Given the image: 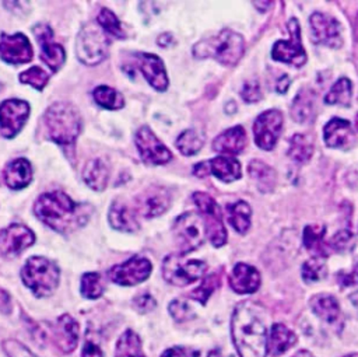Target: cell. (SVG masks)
Returning <instances> with one entry per match:
<instances>
[{"instance_id":"cell-1","label":"cell","mask_w":358,"mask_h":357,"mask_svg":"<svg viewBox=\"0 0 358 357\" xmlns=\"http://www.w3.org/2000/svg\"><path fill=\"white\" fill-rule=\"evenodd\" d=\"M231 332L241 357L267 356V329L255 304L241 302L236 305L232 315Z\"/></svg>"},{"instance_id":"cell-2","label":"cell","mask_w":358,"mask_h":357,"mask_svg":"<svg viewBox=\"0 0 358 357\" xmlns=\"http://www.w3.org/2000/svg\"><path fill=\"white\" fill-rule=\"evenodd\" d=\"M92 207L88 204H76L66 193L55 190L43 193L34 204L35 216L50 228L64 232L85 224Z\"/></svg>"},{"instance_id":"cell-3","label":"cell","mask_w":358,"mask_h":357,"mask_svg":"<svg viewBox=\"0 0 358 357\" xmlns=\"http://www.w3.org/2000/svg\"><path fill=\"white\" fill-rule=\"evenodd\" d=\"M48 137L57 144H73L81 132V116L69 102H56L43 115Z\"/></svg>"},{"instance_id":"cell-4","label":"cell","mask_w":358,"mask_h":357,"mask_svg":"<svg viewBox=\"0 0 358 357\" xmlns=\"http://www.w3.org/2000/svg\"><path fill=\"white\" fill-rule=\"evenodd\" d=\"M243 52V38L231 29H222L217 35L203 39L193 46L196 57H213L225 66L236 64Z\"/></svg>"},{"instance_id":"cell-5","label":"cell","mask_w":358,"mask_h":357,"mask_svg":"<svg viewBox=\"0 0 358 357\" xmlns=\"http://www.w3.org/2000/svg\"><path fill=\"white\" fill-rule=\"evenodd\" d=\"M59 267L43 256H31L21 270L24 284L36 295H50L59 284Z\"/></svg>"},{"instance_id":"cell-6","label":"cell","mask_w":358,"mask_h":357,"mask_svg":"<svg viewBox=\"0 0 358 357\" xmlns=\"http://www.w3.org/2000/svg\"><path fill=\"white\" fill-rule=\"evenodd\" d=\"M76 53L81 63L95 66L108 55V39L96 24H85L76 41Z\"/></svg>"},{"instance_id":"cell-7","label":"cell","mask_w":358,"mask_h":357,"mask_svg":"<svg viewBox=\"0 0 358 357\" xmlns=\"http://www.w3.org/2000/svg\"><path fill=\"white\" fill-rule=\"evenodd\" d=\"M207 270V265L201 260L186 259L182 255H169L162 263V276L165 281L173 286H187L199 280Z\"/></svg>"},{"instance_id":"cell-8","label":"cell","mask_w":358,"mask_h":357,"mask_svg":"<svg viewBox=\"0 0 358 357\" xmlns=\"http://www.w3.org/2000/svg\"><path fill=\"white\" fill-rule=\"evenodd\" d=\"M173 237L182 253L199 248L206 239V225L200 214L189 211L179 216L173 223Z\"/></svg>"},{"instance_id":"cell-9","label":"cell","mask_w":358,"mask_h":357,"mask_svg":"<svg viewBox=\"0 0 358 357\" xmlns=\"http://www.w3.org/2000/svg\"><path fill=\"white\" fill-rule=\"evenodd\" d=\"M193 199L196 206L200 210V216L204 217V225L206 231L208 234V238L214 246H222L227 241V231L222 224L221 218V210L217 202L207 193L196 192L193 193Z\"/></svg>"},{"instance_id":"cell-10","label":"cell","mask_w":358,"mask_h":357,"mask_svg":"<svg viewBox=\"0 0 358 357\" xmlns=\"http://www.w3.org/2000/svg\"><path fill=\"white\" fill-rule=\"evenodd\" d=\"M152 272V265L147 258L131 256L129 260L108 270L110 281L120 286H136L144 281Z\"/></svg>"},{"instance_id":"cell-11","label":"cell","mask_w":358,"mask_h":357,"mask_svg":"<svg viewBox=\"0 0 358 357\" xmlns=\"http://www.w3.org/2000/svg\"><path fill=\"white\" fill-rule=\"evenodd\" d=\"M282 127V115L277 109L260 113L253 125L255 141L263 150H273Z\"/></svg>"},{"instance_id":"cell-12","label":"cell","mask_w":358,"mask_h":357,"mask_svg":"<svg viewBox=\"0 0 358 357\" xmlns=\"http://www.w3.org/2000/svg\"><path fill=\"white\" fill-rule=\"evenodd\" d=\"M288 28H289V39L275 42L271 50V56L274 60H278V62L289 63L294 66H302L306 62V55L301 45L299 25L295 18H292L288 22Z\"/></svg>"},{"instance_id":"cell-13","label":"cell","mask_w":358,"mask_h":357,"mask_svg":"<svg viewBox=\"0 0 358 357\" xmlns=\"http://www.w3.org/2000/svg\"><path fill=\"white\" fill-rule=\"evenodd\" d=\"M29 115V105L22 99H6L0 104V133L14 137L24 126Z\"/></svg>"},{"instance_id":"cell-14","label":"cell","mask_w":358,"mask_h":357,"mask_svg":"<svg viewBox=\"0 0 358 357\" xmlns=\"http://www.w3.org/2000/svg\"><path fill=\"white\" fill-rule=\"evenodd\" d=\"M136 146L145 164L161 165L172 158L171 151L157 139V136L148 129L141 127L136 133Z\"/></svg>"},{"instance_id":"cell-15","label":"cell","mask_w":358,"mask_h":357,"mask_svg":"<svg viewBox=\"0 0 358 357\" xmlns=\"http://www.w3.org/2000/svg\"><path fill=\"white\" fill-rule=\"evenodd\" d=\"M312 39L316 43L330 48H340L343 43L341 28L337 20L322 13H313L309 18Z\"/></svg>"},{"instance_id":"cell-16","label":"cell","mask_w":358,"mask_h":357,"mask_svg":"<svg viewBox=\"0 0 358 357\" xmlns=\"http://www.w3.org/2000/svg\"><path fill=\"white\" fill-rule=\"evenodd\" d=\"M35 241L34 232L21 224H11L0 231V252L6 256H15L31 246Z\"/></svg>"},{"instance_id":"cell-17","label":"cell","mask_w":358,"mask_h":357,"mask_svg":"<svg viewBox=\"0 0 358 357\" xmlns=\"http://www.w3.org/2000/svg\"><path fill=\"white\" fill-rule=\"evenodd\" d=\"M32 32L39 42L42 62H45L50 70H59L64 62V50L59 43L52 41L53 34L50 27L46 24H38L34 27Z\"/></svg>"},{"instance_id":"cell-18","label":"cell","mask_w":358,"mask_h":357,"mask_svg":"<svg viewBox=\"0 0 358 357\" xmlns=\"http://www.w3.org/2000/svg\"><path fill=\"white\" fill-rule=\"evenodd\" d=\"M0 56L4 62L11 64L29 62L32 59V48L28 38L21 32L14 35L3 34L0 39Z\"/></svg>"},{"instance_id":"cell-19","label":"cell","mask_w":358,"mask_h":357,"mask_svg":"<svg viewBox=\"0 0 358 357\" xmlns=\"http://www.w3.org/2000/svg\"><path fill=\"white\" fill-rule=\"evenodd\" d=\"M141 74L157 91H165L168 87V77L162 60L152 53H133Z\"/></svg>"},{"instance_id":"cell-20","label":"cell","mask_w":358,"mask_h":357,"mask_svg":"<svg viewBox=\"0 0 358 357\" xmlns=\"http://www.w3.org/2000/svg\"><path fill=\"white\" fill-rule=\"evenodd\" d=\"M171 204V196L168 190L162 188H151L144 190L136 200L138 213L147 218L162 214Z\"/></svg>"},{"instance_id":"cell-21","label":"cell","mask_w":358,"mask_h":357,"mask_svg":"<svg viewBox=\"0 0 358 357\" xmlns=\"http://www.w3.org/2000/svg\"><path fill=\"white\" fill-rule=\"evenodd\" d=\"M323 137L331 148H350L355 141L350 122L341 118H333L326 123Z\"/></svg>"},{"instance_id":"cell-22","label":"cell","mask_w":358,"mask_h":357,"mask_svg":"<svg viewBox=\"0 0 358 357\" xmlns=\"http://www.w3.org/2000/svg\"><path fill=\"white\" fill-rule=\"evenodd\" d=\"M229 286L239 294L255 293L260 286V274L253 266L238 263L229 276Z\"/></svg>"},{"instance_id":"cell-23","label":"cell","mask_w":358,"mask_h":357,"mask_svg":"<svg viewBox=\"0 0 358 357\" xmlns=\"http://www.w3.org/2000/svg\"><path fill=\"white\" fill-rule=\"evenodd\" d=\"M246 146V133L242 126L231 127L221 134H218L213 141V148L217 153L225 154L228 157L241 153Z\"/></svg>"},{"instance_id":"cell-24","label":"cell","mask_w":358,"mask_h":357,"mask_svg":"<svg viewBox=\"0 0 358 357\" xmlns=\"http://www.w3.org/2000/svg\"><path fill=\"white\" fill-rule=\"evenodd\" d=\"M310 307L313 312L326 323L336 326L343 323V314L337 300L330 294H317L312 297Z\"/></svg>"},{"instance_id":"cell-25","label":"cell","mask_w":358,"mask_h":357,"mask_svg":"<svg viewBox=\"0 0 358 357\" xmlns=\"http://www.w3.org/2000/svg\"><path fill=\"white\" fill-rule=\"evenodd\" d=\"M56 343L62 351L70 353L76 349L78 342V325L70 315H62L57 319L55 329Z\"/></svg>"},{"instance_id":"cell-26","label":"cell","mask_w":358,"mask_h":357,"mask_svg":"<svg viewBox=\"0 0 358 357\" xmlns=\"http://www.w3.org/2000/svg\"><path fill=\"white\" fill-rule=\"evenodd\" d=\"M296 343L295 333L282 323H273L267 337V350L271 356H280Z\"/></svg>"},{"instance_id":"cell-27","label":"cell","mask_w":358,"mask_h":357,"mask_svg":"<svg viewBox=\"0 0 358 357\" xmlns=\"http://www.w3.org/2000/svg\"><path fill=\"white\" fill-rule=\"evenodd\" d=\"M32 178L31 164L25 158L11 161L4 169V182L10 189L25 188Z\"/></svg>"},{"instance_id":"cell-28","label":"cell","mask_w":358,"mask_h":357,"mask_svg":"<svg viewBox=\"0 0 358 357\" xmlns=\"http://www.w3.org/2000/svg\"><path fill=\"white\" fill-rule=\"evenodd\" d=\"M208 172L215 175L218 179L224 182H231L241 178V164L228 155H218L210 161H207Z\"/></svg>"},{"instance_id":"cell-29","label":"cell","mask_w":358,"mask_h":357,"mask_svg":"<svg viewBox=\"0 0 358 357\" xmlns=\"http://www.w3.org/2000/svg\"><path fill=\"white\" fill-rule=\"evenodd\" d=\"M109 223L115 230L133 232L138 228V223L136 220L134 213L122 202H113L108 214Z\"/></svg>"},{"instance_id":"cell-30","label":"cell","mask_w":358,"mask_h":357,"mask_svg":"<svg viewBox=\"0 0 358 357\" xmlns=\"http://www.w3.org/2000/svg\"><path fill=\"white\" fill-rule=\"evenodd\" d=\"M83 176L85 183L91 189L101 192L106 188L108 178H109V168L101 158H95L87 162V165L84 167Z\"/></svg>"},{"instance_id":"cell-31","label":"cell","mask_w":358,"mask_h":357,"mask_svg":"<svg viewBox=\"0 0 358 357\" xmlns=\"http://www.w3.org/2000/svg\"><path fill=\"white\" fill-rule=\"evenodd\" d=\"M249 174L262 192L273 190L277 175L271 167H268L263 161L255 160L249 164Z\"/></svg>"},{"instance_id":"cell-32","label":"cell","mask_w":358,"mask_h":357,"mask_svg":"<svg viewBox=\"0 0 358 357\" xmlns=\"http://www.w3.org/2000/svg\"><path fill=\"white\" fill-rule=\"evenodd\" d=\"M227 210H228V221L231 223V225L239 234H245L250 227V214H252L250 206L243 200H238L229 204Z\"/></svg>"},{"instance_id":"cell-33","label":"cell","mask_w":358,"mask_h":357,"mask_svg":"<svg viewBox=\"0 0 358 357\" xmlns=\"http://www.w3.org/2000/svg\"><path fill=\"white\" fill-rule=\"evenodd\" d=\"M313 154V140L308 134L296 133L291 141L288 148V155L296 162H308Z\"/></svg>"},{"instance_id":"cell-34","label":"cell","mask_w":358,"mask_h":357,"mask_svg":"<svg viewBox=\"0 0 358 357\" xmlns=\"http://www.w3.org/2000/svg\"><path fill=\"white\" fill-rule=\"evenodd\" d=\"M116 357H144L141 349V340L138 335L133 330H126L116 343L115 350Z\"/></svg>"},{"instance_id":"cell-35","label":"cell","mask_w":358,"mask_h":357,"mask_svg":"<svg viewBox=\"0 0 358 357\" xmlns=\"http://www.w3.org/2000/svg\"><path fill=\"white\" fill-rule=\"evenodd\" d=\"M352 95V84L347 77L338 78L324 97V102L330 105H348Z\"/></svg>"},{"instance_id":"cell-36","label":"cell","mask_w":358,"mask_h":357,"mask_svg":"<svg viewBox=\"0 0 358 357\" xmlns=\"http://www.w3.org/2000/svg\"><path fill=\"white\" fill-rule=\"evenodd\" d=\"M324 228H316L308 225L303 231V244L309 252H312L317 258H323L327 255V245L324 244Z\"/></svg>"},{"instance_id":"cell-37","label":"cell","mask_w":358,"mask_h":357,"mask_svg":"<svg viewBox=\"0 0 358 357\" xmlns=\"http://www.w3.org/2000/svg\"><path fill=\"white\" fill-rule=\"evenodd\" d=\"M292 118L298 123L308 122L313 115V98L308 91H299L292 102Z\"/></svg>"},{"instance_id":"cell-38","label":"cell","mask_w":358,"mask_h":357,"mask_svg":"<svg viewBox=\"0 0 358 357\" xmlns=\"http://www.w3.org/2000/svg\"><path fill=\"white\" fill-rule=\"evenodd\" d=\"M94 99L96 104H99L102 108L110 109V111H116L120 109L123 106V97L120 92H117L115 88L112 87H106V85H99L92 92Z\"/></svg>"},{"instance_id":"cell-39","label":"cell","mask_w":358,"mask_h":357,"mask_svg":"<svg viewBox=\"0 0 358 357\" xmlns=\"http://www.w3.org/2000/svg\"><path fill=\"white\" fill-rule=\"evenodd\" d=\"M203 143H204L203 134H200L193 129L182 132L176 139V147L185 155L196 154L203 147Z\"/></svg>"},{"instance_id":"cell-40","label":"cell","mask_w":358,"mask_h":357,"mask_svg":"<svg viewBox=\"0 0 358 357\" xmlns=\"http://www.w3.org/2000/svg\"><path fill=\"white\" fill-rule=\"evenodd\" d=\"M301 274L303 277L305 281L308 283H312V281H319L322 279L326 277L327 274V269H326V265L323 262L322 258H317V256H313L310 258L309 260H306L302 266V270H301Z\"/></svg>"},{"instance_id":"cell-41","label":"cell","mask_w":358,"mask_h":357,"mask_svg":"<svg viewBox=\"0 0 358 357\" xmlns=\"http://www.w3.org/2000/svg\"><path fill=\"white\" fill-rule=\"evenodd\" d=\"M103 293V283L98 273H85L81 279V294L88 300L99 298Z\"/></svg>"},{"instance_id":"cell-42","label":"cell","mask_w":358,"mask_h":357,"mask_svg":"<svg viewBox=\"0 0 358 357\" xmlns=\"http://www.w3.org/2000/svg\"><path fill=\"white\" fill-rule=\"evenodd\" d=\"M96 20H98L99 27L103 31L109 32L110 35H113L116 38H124L126 36L123 29H122L120 21L117 20V17L109 8H101Z\"/></svg>"},{"instance_id":"cell-43","label":"cell","mask_w":358,"mask_h":357,"mask_svg":"<svg viewBox=\"0 0 358 357\" xmlns=\"http://www.w3.org/2000/svg\"><path fill=\"white\" fill-rule=\"evenodd\" d=\"M49 80L48 73H45L39 66H32L20 74V81L32 85L36 90H42Z\"/></svg>"},{"instance_id":"cell-44","label":"cell","mask_w":358,"mask_h":357,"mask_svg":"<svg viewBox=\"0 0 358 357\" xmlns=\"http://www.w3.org/2000/svg\"><path fill=\"white\" fill-rule=\"evenodd\" d=\"M218 286H220V279H218V276H217V274H210V276H207V277L203 279L201 284H200L197 288H194V291L190 293V297L194 298V300H197V301L201 302V304H206L207 298L211 295V293H213Z\"/></svg>"},{"instance_id":"cell-45","label":"cell","mask_w":358,"mask_h":357,"mask_svg":"<svg viewBox=\"0 0 358 357\" xmlns=\"http://www.w3.org/2000/svg\"><path fill=\"white\" fill-rule=\"evenodd\" d=\"M169 312H171L172 318L176 322H185V321H189V319H192L194 316L193 311L189 307V304L186 301H182V300L172 301L169 304Z\"/></svg>"},{"instance_id":"cell-46","label":"cell","mask_w":358,"mask_h":357,"mask_svg":"<svg viewBox=\"0 0 358 357\" xmlns=\"http://www.w3.org/2000/svg\"><path fill=\"white\" fill-rule=\"evenodd\" d=\"M242 98L246 102H256L262 98V91L259 87V83L256 80H249L243 84V88L241 91Z\"/></svg>"},{"instance_id":"cell-47","label":"cell","mask_w":358,"mask_h":357,"mask_svg":"<svg viewBox=\"0 0 358 357\" xmlns=\"http://www.w3.org/2000/svg\"><path fill=\"white\" fill-rule=\"evenodd\" d=\"M4 351L8 357H36L24 344H21L15 340L4 342Z\"/></svg>"},{"instance_id":"cell-48","label":"cell","mask_w":358,"mask_h":357,"mask_svg":"<svg viewBox=\"0 0 358 357\" xmlns=\"http://www.w3.org/2000/svg\"><path fill=\"white\" fill-rule=\"evenodd\" d=\"M352 234L347 230H343L340 232H337L333 239H331V246L336 249V251H345L348 249L350 246H352Z\"/></svg>"},{"instance_id":"cell-49","label":"cell","mask_w":358,"mask_h":357,"mask_svg":"<svg viewBox=\"0 0 358 357\" xmlns=\"http://www.w3.org/2000/svg\"><path fill=\"white\" fill-rule=\"evenodd\" d=\"M161 357H200V351L194 350L192 347H182V346H175L172 349L165 350Z\"/></svg>"},{"instance_id":"cell-50","label":"cell","mask_w":358,"mask_h":357,"mask_svg":"<svg viewBox=\"0 0 358 357\" xmlns=\"http://www.w3.org/2000/svg\"><path fill=\"white\" fill-rule=\"evenodd\" d=\"M134 307L140 312H148L155 308V301L150 294H141L134 298Z\"/></svg>"},{"instance_id":"cell-51","label":"cell","mask_w":358,"mask_h":357,"mask_svg":"<svg viewBox=\"0 0 358 357\" xmlns=\"http://www.w3.org/2000/svg\"><path fill=\"white\" fill-rule=\"evenodd\" d=\"M338 281L343 286H355V284H358V259L355 260L351 272H348V273L340 272L338 273Z\"/></svg>"},{"instance_id":"cell-52","label":"cell","mask_w":358,"mask_h":357,"mask_svg":"<svg viewBox=\"0 0 358 357\" xmlns=\"http://www.w3.org/2000/svg\"><path fill=\"white\" fill-rule=\"evenodd\" d=\"M81 357H103V356H102L101 349H99L95 343L87 340V342L84 343Z\"/></svg>"},{"instance_id":"cell-53","label":"cell","mask_w":358,"mask_h":357,"mask_svg":"<svg viewBox=\"0 0 358 357\" xmlns=\"http://www.w3.org/2000/svg\"><path fill=\"white\" fill-rule=\"evenodd\" d=\"M288 85H289V78H288V76H281L280 78H278V81H277V91L278 92H281V94H284V92H287V90H288Z\"/></svg>"},{"instance_id":"cell-54","label":"cell","mask_w":358,"mask_h":357,"mask_svg":"<svg viewBox=\"0 0 358 357\" xmlns=\"http://www.w3.org/2000/svg\"><path fill=\"white\" fill-rule=\"evenodd\" d=\"M169 43H172V35L171 34H162L159 38H158V45L159 46H168Z\"/></svg>"},{"instance_id":"cell-55","label":"cell","mask_w":358,"mask_h":357,"mask_svg":"<svg viewBox=\"0 0 358 357\" xmlns=\"http://www.w3.org/2000/svg\"><path fill=\"white\" fill-rule=\"evenodd\" d=\"M208 357H221V353L220 350H213L208 353Z\"/></svg>"},{"instance_id":"cell-56","label":"cell","mask_w":358,"mask_h":357,"mask_svg":"<svg viewBox=\"0 0 358 357\" xmlns=\"http://www.w3.org/2000/svg\"><path fill=\"white\" fill-rule=\"evenodd\" d=\"M344 357H358V354H348V356H344Z\"/></svg>"},{"instance_id":"cell-57","label":"cell","mask_w":358,"mask_h":357,"mask_svg":"<svg viewBox=\"0 0 358 357\" xmlns=\"http://www.w3.org/2000/svg\"><path fill=\"white\" fill-rule=\"evenodd\" d=\"M355 122H357V129H358V113H357V116H355Z\"/></svg>"},{"instance_id":"cell-58","label":"cell","mask_w":358,"mask_h":357,"mask_svg":"<svg viewBox=\"0 0 358 357\" xmlns=\"http://www.w3.org/2000/svg\"><path fill=\"white\" fill-rule=\"evenodd\" d=\"M357 36H358V20H357Z\"/></svg>"},{"instance_id":"cell-59","label":"cell","mask_w":358,"mask_h":357,"mask_svg":"<svg viewBox=\"0 0 358 357\" xmlns=\"http://www.w3.org/2000/svg\"><path fill=\"white\" fill-rule=\"evenodd\" d=\"M294 357H302V353H299V354H296V356H294Z\"/></svg>"}]
</instances>
